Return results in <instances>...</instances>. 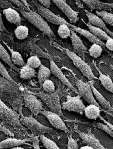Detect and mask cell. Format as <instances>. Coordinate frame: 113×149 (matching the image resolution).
Here are the masks:
<instances>
[{
	"label": "cell",
	"instance_id": "1",
	"mask_svg": "<svg viewBox=\"0 0 113 149\" xmlns=\"http://www.w3.org/2000/svg\"><path fill=\"white\" fill-rule=\"evenodd\" d=\"M0 82V99L4 102L8 103L12 107L14 110L17 111L21 116H22V93L17 90L11 82L7 80L2 77Z\"/></svg>",
	"mask_w": 113,
	"mask_h": 149
},
{
	"label": "cell",
	"instance_id": "2",
	"mask_svg": "<svg viewBox=\"0 0 113 149\" xmlns=\"http://www.w3.org/2000/svg\"><path fill=\"white\" fill-rule=\"evenodd\" d=\"M25 19L30 24L34 26L38 29L50 37V39L55 38L56 35L51 29V27L48 24L45 19L41 16L39 13L32 11H25L20 8L16 9Z\"/></svg>",
	"mask_w": 113,
	"mask_h": 149
},
{
	"label": "cell",
	"instance_id": "3",
	"mask_svg": "<svg viewBox=\"0 0 113 149\" xmlns=\"http://www.w3.org/2000/svg\"><path fill=\"white\" fill-rule=\"evenodd\" d=\"M21 116L12 109H11L0 99V121L1 123L11 125L16 130H21L28 134L26 129L21 124Z\"/></svg>",
	"mask_w": 113,
	"mask_h": 149
},
{
	"label": "cell",
	"instance_id": "4",
	"mask_svg": "<svg viewBox=\"0 0 113 149\" xmlns=\"http://www.w3.org/2000/svg\"><path fill=\"white\" fill-rule=\"evenodd\" d=\"M56 45H57L56 47L59 49L65 54H66L68 56L69 58L72 61L75 66L82 72L83 76L85 77L89 81L97 80L98 78L94 74L90 66L85 62V60L82 59L78 55L75 54L72 51L69 50L68 49L63 47H61L58 44Z\"/></svg>",
	"mask_w": 113,
	"mask_h": 149
},
{
	"label": "cell",
	"instance_id": "5",
	"mask_svg": "<svg viewBox=\"0 0 113 149\" xmlns=\"http://www.w3.org/2000/svg\"><path fill=\"white\" fill-rule=\"evenodd\" d=\"M20 121L23 125H24L27 129L30 130L33 136H39L40 135L44 134H48L51 135V136H56L58 134L54 129L45 126V125H42L39 122H38L32 116L27 117V116L22 115L21 117Z\"/></svg>",
	"mask_w": 113,
	"mask_h": 149
},
{
	"label": "cell",
	"instance_id": "6",
	"mask_svg": "<svg viewBox=\"0 0 113 149\" xmlns=\"http://www.w3.org/2000/svg\"><path fill=\"white\" fill-rule=\"evenodd\" d=\"M34 94L45 102L51 111L60 116H63L62 106L60 102V96L58 91H55L54 93H51L40 91Z\"/></svg>",
	"mask_w": 113,
	"mask_h": 149
},
{
	"label": "cell",
	"instance_id": "7",
	"mask_svg": "<svg viewBox=\"0 0 113 149\" xmlns=\"http://www.w3.org/2000/svg\"><path fill=\"white\" fill-rule=\"evenodd\" d=\"M23 100L25 105L30 110L32 115L37 116L43 111V103L39 97H38L34 93L24 90L22 93Z\"/></svg>",
	"mask_w": 113,
	"mask_h": 149
},
{
	"label": "cell",
	"instance_id": "8",
	"mask_svg": "<svg viewBox=\"0 0 113 149\" xmlns=\"http://www.w3.org/2000/svg\"><path fill=\"white\" fill-rule=\"evenodd\" d=\"M74 78L75 82L76 83L77 87L78 95L81 97H82L83 100H85L88 104H95L99 107H100V106L99 105L98 102L95 100V97H94L90 81L88 82H84L81 80H79V79H78L75 76Z\"/></svg>",
	"mask_w": 113,
	"mask_h": 149
},
{
	"label": "cell",
	"instance_id": "9",
	"mask_svg": "<svg viewBox=\"0 0 113 149\" xmlns=\"http://www.w3.org/2000/svg\"><path fill=\"white\" fill-rule=\"evenodd\" d=\"M66 101L61 104L62 109L75 112L80 114H82L84 113L86 106L83 103L81 97L79 95L74 97L68 95L66 96Z\"/></svg>",
	"mask_w": 113,
	"mask_h": 149
},
{
	"label": "cell",
	"instance_id": "10",
	"mask_svg": "<svg viewBox=\"0 0 113 149\" xmlns=\"http://www.w3.org/2000/svg\"><path fill=\"white\" fill-rule=\"evenodd\" d=\"M74 130L79 134V137L82 139V143L85 146H88L93 149H107L102 145L100 141L92 133L83 132L76 126L74 127Z\"/></svg>",
	"mask_w": 113,
	"mask_h": 149
},
{
	"label": "cell",
	"instance_id": "11",
	"mask_svg": "<svg viewBox=\"0 0 113 149\" xmlns=\"http://www.w3.org/2000/svg\"><path fill=\"white\" fill-rule=\"evenodd\" d=\"M60 10L67 16L70 23H75L79 20V12L74 10L65 0H52Z\"/></svg>",
	"mask_w": 113,
	"mask_h": 149
},
{
	"label": "cell",
	"instance_id": "12",
	"mask_svg": "<svg viewBox=\"0 0 113 149\" xmlns=\"http://www.w3.org/2000/svg\"><path fill=\"white\" fill-rule=\"evenodd\" d=\"M41 114L45 116V117L49 120L50 123L56 129H59L65 132H69V130L67 127L66 125L65 124L62 118H61L60 115L53 113L52 111H49L44 110L41 112Z\"/></svg>",
	"mask_w": 113,
	"mask_h": 149
},
{
	"label": "cell",
	"instance_id": "13",
	"mask_svg": "<svg viewBox=\"0 0 113 149\" xmlns=\"http://www.w3.org/2000/svg\"><path fill=\"white\" fill-rule=\"evenodd\" d=\"M50 70L51 72V74H53L54 76H55L56 78H58L59 80L62 82L63 85L66 86L69 90H72L73 92L78 94V91L76 88H74V86L71 83L69 82L68 79L65 76V74L63 73V72L61 70V69L58 66L56 63L54 62V60H50Z\"/></svg>",
	"mask_w": 113,
	"mask_h": 149
},
{
	"label": "cell",
	"instance_id": "14",
	"mask_svg": "<svg viewBox=\"0 0 113 149\" xmlns=\"http://www.w3.org/2000/svg\"><path fill=\"white\" fill-rule=\"evenodd\" d=\"M70 37L73 48L72 52L78 55L82 59L85 60V53L88 50L87 47L84 45L81 39L77 35V32L75 31L71 30V34H70Z\"/></svg>",
	"mask_w": 113,
	"mask_h": 149
},
{
	"label": "cell",
	"instance_id": "15",
	"mask_svg": "<svg viewBox=\"0 0 113 149\" xmlns=\"http://www.w3.org/2000/svg\"><path fill=\"white\" fill-rule=\"evenodd\" d=\"M85 12L88 18V23L105 31L108 35L113 38V32L108 29L106 24L100 17L87 10H85Z\"/></svg>",
	"mask_w": 113,
	"mask_h": 149
},
{
	"label": "cell",
	"instance_id": "16",
	"mask_svg": "<svg viewBox=\"0 0 113 149\" xmlns=\"http://www.w3.org/2000/svg\"><path fill=\"white\" fill-rule=\"evenodd\" d=\"M90 83L94 97H95V100L98 102L99 105L100 106L102 109L104 111V112L107 113H108V111H112L113 108L111 106L110 102L106 100V99L103 96L101 93L96 89V88L95 86H94V80L90 81Z\"/></svg>",
	"mask_w": 113,
	"mask_h": 149
},
{
	"label": "cell",
	"instance_id": "17",
	"mask_svg": "<svg viewBox=\"0 0 113 149\" xmlns=\"http://www.w3.org/2000/svg\"><path fill=\"white\" fill-rule=\"evenodd\" d=\"M32 142V138L17 139L12 137H9L4 141L0 142V149H10L22 145H25L27 142Z\"/></svg>",
	"mask_w": 113,
	"mask_h": 149
},
{
	"label": "cell",
	"instance_id": "18",
	"mask_svg": "<svg viewBox=\"0 0 113 149\" xmlns=\"http://www.w3.org/2000/svg\"><path fill=\"white\" fill-rule=\"evenodd\" d=\"M92 9L98 11H111L113 9V3L102 2L100 0H81Z\"/></svg>",
	"mask_w": 113,
	"mask_h": 149
},
{
	"label": "cell",
	"instance_id": "19",
	"mask_svg": "<svg viewBox=\"0 0 113 149\" xmlns=\"http://www.w3.org/2000/svg\"><path fill=\"white\" fill-rule=\"evenodd\" d=\"M3 13L8 22L17 26L21 25L22 17L20 13L16 9L8 8L3 9Z\"/></svg>",
	"mask_w": 113,
	"mask_h": 149
},
{
	"label": "cell",
	"instance_id": "20",
	"mask_svg": "<svg viewBox=\"0 0 113 149\" xmlns=\"http://www.w3.org/2000/svg\"><path fill=\"white\" fill-rule=\"evenodd\" d=\"M93 63L94 67H95V69L98 71L99 74V77L98 78V80H100L101 85L107 91H110V93L113 94V81L112 80V79L110 78L109 75H107V74L103 73L96 66L95 62L93 61Z\"/></svg>",
	"mask_w": 113,
	"mask_h": 149
},
{
	"label": "cell",
	"instance_id": "21",
	"mask_svg": "<svg viewBox=\"0 0 113 149\" xmlns=\"http://www.w3.org/2000/svg\"><path fill=\"white\" fill-rule=\"evenodd\" d=\"M103 111L100 107H99L95 104H89L86 106L85 109L84 113L86 117L88 119L95 120L98 118H100V113Z\"/></svg>",
	"mask_w": 113,
	"mask_h": 149
},
{
	"label": "cell",
	"instance_id": "22",
	"mask_svg": "<svg viewBox=\"0 0 113 149\" xmlns=\"http://www.w3.org/2000/svg\"><path fill=\"white\" fill-rule=\"evenodd\" d=\"M82 20L88 27V31L91 32L92 33L95 37H96L98 39H100L101 41H103V40L106 41L107 39H109L111 37L109 35H108L105 31L100 29V28L94 26L90 24H89V23H88V22H85V21H83V19H82Z\"/></svg>",
	"mask_w": 113,
	"mask_h": 149
},
{
	"label": "cell",
	"instance_id": "23",
	"mask_svg": "<svg viewBox=\"0 0 113 149\" xmlns=\"http://www.w3.org/2000/svg\"><path fill=\"white\" fill-rule=\"evenodd\" d=\"M0 58L3 61L6 63L9 67H10L11 68L17 72L19 73L20 72V69H18V68L13 64L11 58V55L9 54L7 50L4 47V46L2 45V44L0 42Z\"/></svg>",
	"mask_w": 113,
	"mask_h": 149
},
{
	"label": "cell",
	"instance_id": "24",
	"mask_svg": "<svg viewBox=\"0 0 113 149\" xmlns=\"http://www.w3.org/2000/svg\"><path fill=\"white\" fill-rule=\"evenodd\" d=\"M6 47L9 50V52L11 53V58L14 65H16V66L21 67H23L24 65H26L24 60H23L22 58V55L19 52L11 49L10 47L8 45H6Z\"/></svg>",
	"mask_w": 113,
	"mask_h": 149
},
{
	"label": "cell",
	"instance_id": "25",
	"mask_svg": "<svg viewBox=\"0 0 113 149\" xmlns=\"http://www.w3.org/2000/svg\"><path fill=\"white\" fill-rule=\"evenodd\" d=\"M51 74V72L50 68H48L47 67L45 66L44 65L41 64L39 67V70L37 73V78L39 83L41 86L42 83L45 80H48L50 77Z\"/></svg>",
	"mask_w": 113,
	"mask_h": 149
},
{
	"label": "cell",
	"instance_id": "26",
	"mask_svg": "<svg viewBox=\"0 0 113 149\" xmlns=\"http://www.w3.org/2000/svg\"><path fill=\"white\" fill-rule=\"evenodd\" d=\"M20 77L22 80H30L32 78L37 77L36 71L34 68H33L27 65H24L20 69Z\"/></svg>",
	"mask_w": 113,
	"mask_h": 149
},
{
	"label": "cell",
	"instance_id": "27",
	"mask_svg": "<svg viewBox=\"0 0 113 149\" xmlns=\"http://www.w3.org/2000/svg\"><path fill=\"white\" fill-rule=\"evenodd\" d=\"M14 34L18 40H24L27 39L29 34V28L23 25L17 26L14 30Z\"/></svg>",
	"mask_w": 113,
	"mask_h": 149
},
{
	"label": "cell",
	"instance_id": "28",
	"mask_svg": "<svg viewBox=\"0 0 113 149\" xmlns=\"http://www.w3.org/2000/svg\"><path fill=\"white\" fill-rule=\"evenodd\" d=\"M75 123H77L79 124H87L89 125H91V126L93 127H95L97 128L103 130H104L105 132H106V133H107L108 134L110 135V136H111L113 138V130L108 126V125L102 124V123H86V122H81V121H78V120H75L74 121Z\"/></svg>",
	"mask_w": 113,
	"mask_h": 149
},
{
	"label": "cell",
	"instance_id": "29",
	"mask_svg": "<svg viewBox=\"0 0 113 149\" xmlns=\"http://www.w3.org/2000/svg\"><path fill=\"white\" fill-rule=\"evenodd\" d=\"M96 15L100 17L106 24L113 27V14L106 11H96Z\"/></svg>",
	"mask_w": 113,
	"mask_h": 149
},
{
	"label": "cell",
	"instance_id": "30",
	"mask_svg": "<svg viewBox=\"0 0 113 149\" xmlns=\"http://www.w3.org/2000/svg\"><path fill=\"white\" fill-rule=\"evenodd\" d=\"M71 29L66 24H61L58 29V34L61 39H66L70 36Z\"/></svg>",
	"mask_w": 113,
	"mask_h": 149
},
{
	"label": "cell",
	"instance_id": "31",
	"mask_svg": "<svg viewBox=\"0 0 113 149\" xmlns=\"http://www.w3.org/2000/svg\"><path fill=\"white\" fill-rule=\"evenodd\" d=\"M103 48L100 45L93 44L88 50V53L93 58H97L101 55Z\"/></svg>",
	"mask_w": 113,
	"mask_h": 149
},
{
	"label": "cell",
	"instance_id": "32",
	"mask_svg": "<svg viewBox=\"0 0 113 149\" xmlns=\"http://www.w3.org/2000/svg\"><path fill=\"white\" fill-rule=\"evenodd\" d=\"M39 139L43 143L44 147L46 149H61L52 140L45 137L43 134H41L39 136Z\"/></svg>",
	"mask_w": 113,
	"mask_h": 149
},
{
	"label": "cell",
	"instance_id": "33",
	"mask_svg": "<svg viewBox=\"0 0 113 149\" xmlns=\"http://www.w3.org/2000/svg\"><path fill=\"white\" fill-rule=\"evenodd\" d=\"M41 62L40 60L39 57L36 55H32L27 59V63L28 66H29L33 68H37L40 67L41 65Z\"/></svg>",
	"mask_w": 113,
	"mask_h": 149
},
{
	"label": "cell",
	"instance_id": "34",
	"mask_svg": "<svg viewBox=\"0 0 113 149\" xmlns=\"http://www.w3.org/2000/svg\"><path fill=\"white\" fill-rule=\"evenodd\" d=\"M0 74H1V75L4 78H6V80H8L9 81H10L12 83H13L14 85L17 86L18 84L17 83V82H16L14 80V79L11 77V75L9 74V72L6 70V67L4 66V65L1 63V61H0Z\"/></svg>",
	"mask_w": 113,
	"mask_h": 149
},
{
	"label": "cell",
	"instance_id": "35",
	"mask_svg": "<svg viewBox=\"0 0 113 149\" xmlns=\"http://www.w3.org/2000/svg\"><path fill=\"white\" fill-rule=\"evenodd\" d=\"M41 86L43 88V91L45 93H54L56 91L55 85L53 81H52L51 80H49V79L45 80L43 83H42Z\"/></svg>",
	"mask_w": 113,
	"mask_h": 149
},
{
	"label": "cell",
	"instance_id": "36",
	"mask_svg": "<svg viewBox=\"0 0 113 149\" xmlns=\"http://www.w3.org/2000/svg\"><path fill=\"white\" fill-rule=\"evenodd\" d=\"M67 149H79L77 141L70 136L68 137V142L67 144Z\"/></svg>",
	"mask_w": 113,
	"mask_h": 149
},
{
	"label": "cell",
	"instance_id": "37",
	"mask_svg": "<svg viewBox=\"0 0 113 149\" xmlns=\"http://www.w3.org/2000/svg\"><path fill=\"white\" fill-rule=\"evenodd\" d=\"M9 1L11 2L12 4H14V5L17 6L18 8H20L21 9H23V10H25V11H29V9H28L25 5H23V4L19 1V0H8Z\"/></svg>",
	"mask_w": 113,
	"mask_h": 149
},
{
	"label": "cell",
	"instance_id": "38",
	"mask_svg": "<svg viewBox=\"0 0 113 149\" xmlns=\"http://www.w3.org/2000/svg\"><path fill=\"white\" fill-rule=\"evenodd\" d=\"M32 142L33 143V147L34 149H40L39 146V136H35L32 135Z\"/></svg>",
	"mask_w": 113,
	"mask_h": 149
},
{
	"label": "cell",
	"instance_id": "39",
	"mask_svg": "<svg viewBox=\"0 0 113 149\" xmlns=\"http://www.w3.org/2000/svg\"><path fill=\"white\" fill-rule=\"evenodd\" d=\"M42 6L49 9L51 4V0H37Z\"/></svg>",
	"mask_w": 113,
	"mask_h": 149
},
{
	"label": "cell",
	"instance_id": "40",
	"mask_svg": "<svg viewBox=\"0 0 113 149\" xmlns=\"http://www.w3.org/2000/svg\"><path fill=\"white\" fill-rule=\"evenodd\" d=\"M0 132H2L3 133L5 134L6 135H7V136H9V137H14V134L13 133H12L10 130H9V129H8L7 128H6L5 127L3 126L2 125L0 124Z\"/></svg>",
	"mask_w": 113,
	"mask_h": 149
},
{
	"label": "cell",
	"instance_id": "41",
	"mask_svg": "<svg viewBox=\"0 0 113 149\" xmlns=\"http://www.w3.org/2000/svg\"><path fill=\"white\" fill-rule=\"evenodd\" d=\"M105 46L106 49L113 52V38L111 37L109 39H107L105 43Z\"/></svg>",
	"mask_w": 113,
	"mask_h": 149
},
{
	"label": "cell",
	"instance_id": "42",
	"mask_svg": "<svg viewBox=\"0 0 113 149\" xmlns=\"http://www.w3.org/2000/svg\"><path fill=\"white\" fill-rule=\"evenodd\" d=\"M0 31L4 32H8L6 30L5 26H4V22L3 21V17H2V14L0 12Z\"/></svg>",
	"mask_w": 113,
	"mask_h": 149
},
{
	"label": "cell",
	"instance_id": "43",
	"mask_svg": "<svg viewBox=\"0 0 113 149\" xmlns=\"http://www.w3.org/2000/svg\"><path fill=\"white\" fill-rule=\"evenodd\" d=\"M19 1L23 4V5H25L28 9H29V11H31V9H30V4L28 3V2H27V0H19Z\"/></svg>",
	"mask_w": 113,
	"mask_h": 149
},
{
	"label": "cell",
	"instance_id": "44",
	"mask_svg": "<svg viewBox=\"0 0 113 149\" xmlns=\"http://www.w3.org/2000/svg\"><path fill=\"white\" fill-rule=\"evenodd\" d=\"M100 118L101 119V120H103V122H104V123H105L107 125H108V126H109V127H110V128L113 130V125H112V124H111V123H108L107 121H106L104 118H103V117H101V116H100Z\"/></svg>",
	"mask_w": 113,
	"mask_h": 149
},
{
	"label": "cell",
	"instance_id": "45",
	"mask_svg": "<svg viewBox=\"0 0 113 149\" xmlns=\"http://www.w3.org/2000/svg\"><path fill=\"white\" fill-rule=\"evenodd\" d=\"M79 149H93L92 147L88 146H83L82 147L80 148Z\"/></svg>",
	"mask_w": 113,
	"mask_h": 149
},
{
	"label": "cell",
	"instance_id": "46",
	"mask_svg": "<svg viewBox=\"0 0 113 149\" xmlns=\"http://www.w3.org/2000/svg\"><path fill=\"white\" fill-rule=\"evenodd\" d=\"M10 149H24V148L19 146V147H14V148H10Z\"/></svg>",
	"mask_w": 113,
	"mask_h": 149
},
{
	"label": "cell",
	"instance_id": "47",
	"mask_svg": "<svg viewBox=\"0 0 113 149\" xmlns=\"http://www.w3.org/2000/svg\"><path fill=\"white\" fill-rule=\"evenodd\" d=\"M109 67L111 68V70L113 71V65H111V64H110V65H109Z\"/></svg>",
	"mask_w": 113,
	"mask_h": 149
},
{
	"label": "cell",
	"instance_id": "48",
	"mask_svg": "<svg viewBox=\"0 0 113 149\" xmlns=\"http://www.w3.org/2000/svg\"><path fill=\"white\" fill-rule=\"evenodd\" d=\"M112 111H113V109H112Z\"/></svg>",
	"mask_w": 113,
	"mask_h": 149
}]
</instances>
